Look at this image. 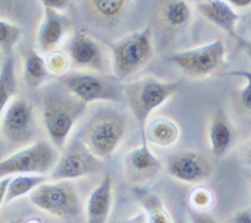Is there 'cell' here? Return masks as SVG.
I'll list each match as a JSON object with an SVG mask.
<instances>
[{"instance_id":"obj_1","label":"cell","mask_w":251,"mask_h":223,"mask_svg":"<svg viewBox=\"0 0 251 223\" xmlns=\"http://www.w3.org/2000/svg\"><path fill=\"white\" fill-rule=\"evenodd\" d=\"M178 88L180 83L177 82H163L153 77L142 78L126 87V98L140 129L142 142H145V131L150 115L166 103Z\"/></svg>"},{"instance_id":"obj_2","label":"cell","mask_w":251,"mask_h":223,"mask_svg":"<svg viewBox=\"0 0 251 223\" xmlns=\"http://www.w3.org/2000/svg\"><path fill=\"white\" fill-rule=\"evenodd\" d=\"M127 131V120L114 109H103L93 115L80 140L98 159L108 158L113 153Z\"/></svg>"},{"instance_id":"obj_3","label":"cell","mask_w":251,"mask_h":223,"mask_svg":"<svg viewBox=\"0 0 251 223\" xmlns=\"http://www.w3.org/2000/svg\"><path fill=\"white\" fill-rule=\"evenodd\" d=\"M114 77L123 80L140 72L151 62L154 46L150 28L131 33L111 43Z\"/></svg>"},{"instance_id":"obj_4","label":"cell","mask_w":251,"mask_h":223,"mask_svg":"<svg viewBox=\"0 0 251 223\" xmlns=\"http://www.w3.org/2000/svg\"><path fill=\"white\" fill-rule=\"evenodd\" d=\"M59 159L58 149L49 142L38 140L0 159V179L19 175L44 176Z\"/></svg>"},{"instance_id":"obj_5","label":"cell","mask_w":251,"mask_h":223,"mask_svg":"<svg viewBox=\"0 0 251 223\" xmlns=\"http://www.w3.org/2000/svg\"><path fill=\"white\" fill-rule=\"evenodd\" d=\"M71 94V93H69ZM87 104L73 95H50L43 106V123L51 144L57 149L66 146L78 118L86 111Z\"/></svg>"},{"instance_id":"obj_6","label":"cell","mask_w":251,"mask_h":223,"mask_svg":"<svg viewBox=\"0 0 251 223\" xmlns=\"http://www.w3.org/2000/svg\"><path fill=\"white\" fill-rule=\"evenodd\" d=\"M59 80L67 92L87 106L93 102H118L123 94L117 80L96 72H68Z\"/></svg>"},{"instance_id":"obj_7","label":"cell","mask_w":251,"mask_h":223,"mask_svg":"<svg viewBox=\"0 0 251 223\" xmlns=\"http://www.w3.org/2000/svg\"><path fill=\"white\" fill-rule=\"evenodd\" d=\"M35 132L37 120L33 106L24 98L14 97L0 119V142L24 148L31 144Z\"/></svg>"},{"instance_id":"obj_8","label":"cell","mask_w":251,"mask_h":223,"mask_svg":"<svg viewBox=\"0 0 251 223\" xmlns=\"http://www.w3.org/2000/svg\"><path fill=\"white\" fill-rule=\"evenodd\" d=\"M29 198L38 209L53 217L66 220L79 213L78 193L67 180H47L31 192Z\"/></svg>"},{"instance_id":"obj_9","label":"cell","mask_w":251,"mask_h":223,"mask_svg":"<svg viewBox=\"0 0 251 223\" xmlns=\"http://www.w3.org/2000/svg\"><path fill=\"white\" fill-rule=\"evenodd\" d=\"M225 54V44L221 39H216L205 45L174 53L169 60L188 77L200 78L216 72L223 66Z\"/></svg>"},{"instance_id":"obj_10","label":"cell","mask_w":251,"mask_h":223,"mask_svg":"<svg viewBox=\"0 0 251 223\" xmlns=\"http://www.w3.org/2000/svg\"><path fill=\"white\" fill-rule=\"evenodd\" d=\"M100 171V159L92 155L80 139H75L59 156L50 172L51 180H71L86 177Z\"/></svg>"},{"instance_id":"obj_11","label":"cell","mask_w":251,"mask_h":223,"mask_svg":"<svg viewBox=\"0 0 251 223\" xmlns=\"http://www.w3.org/2000/svg\"><path fill=\"white\" fill-rule=\"evenodd\" d=\"M167 173L183 183H200L211 176L212 166L210 160L199 152L181 151L167 159Z\"/></svg>"},{"instance_id":"obj_12","label":"cell","mask_w":251,"mask_h":223,"mask_svg":"<svg viewBox=\"0 0 251 223\" xmlns=\"http://www.w3.org/2000/svg\"><path fill=\"white\" fill-rule=\"evenodd\" d=\"M71 64L80 69H89L93 72H102L104 67L102 48L97 40L89 37L83 30H78L72 37L71 42L67 45Z\"/></svg>"},{"instance_id":"obj_13","label":"cell","mask_w":251,"mask_h":223,"mask_svg":"<svg viewBox=\"0 0 251 223\" xmlns=\"http://www.w3.org/2000/svg\"><path fill=\"white\" fill-rule=\"evenodd\" d=\"M195 6L210 23L224 30L226 34L234 38L235 40L239 39L237 23L240 20V14L228 4V1H224V0L197 1Z\"/></svg>"},{"instance_id":"obj_14","label":"cell","mask_w":251,"mask_h":223,"mask_svg":"<svg viewBox=\"0 0 251 223\" xmlns=\"http://www.w3.org/2000/svg\"><path fill=\"white\" fill-rule=\"evenodd\" d=\"M113 204V182L106 175L89 195L86 206L87 223H107Z\"/></svg>"},{"instance_id":"obj_15","label":"cell","mask_w":251,"mask_h":223,"mask_svg":"<svg viewBox=\"0 0 251 223\" xmlns=\"http://www.w3.org/2000/svg\"><path fill=\"white\" fill-rule=\"evenodd\" d=\"M160 167V159L154 156L149 143H142L126 156V173L132 180L147 179L156 175Z\"/></svg>"},{"instance_id":"obj_16","label":"cell","mask_w":251,"mask_h":223,"mask_svg":"<svg viewBox=\"0 0 251 223\" xmlns=\"http://www.w3.org/2000/svg\"><path fill=\"white\" fill-rule=\"evenodd\" d=\"M66 33V19L59 12L44 8V17L37 33L38 48L44 54L57 50Z\"/></svg>"},{"instance_id":"obj_17","label":"cell","mask_w":251,"mask_h":223,"mask_svg":"<svg viewBox=\"0 0 251 223\" xmlns=\"http://www.w3.org/2000/svg\"><path fill=\"white\" fill-rule=\"evenodd\" d=\"M208 140L212 155L216 158L224 157L232 147L234 132L223 112H219L212 117L208 128Z\"/></svg>"},{"instance_id":"obj_18","label":"cell","mask_w":251,"mask_h":223,"mask_svg":"<svg viewBox=\"0 0 251 223\" xmlns=\"http://www.w3.org/2000/svg\"><path fill=\"white\" fill-rule=\"evenodd\" d=\"M180 138V128L176 122L169 118H156L151 120L145 131V142L161 148L172 147Z\"/></svg>"},{"instance_id":"obj_19","label":"cell","mask_w":251,"mask_h":223,"mask_svg":"<svg viewBox=\"0 0 251 223\" xmlns=\"http://www.w3.org/2000/svg\"><path fill=\"white\" fill-rule=\"evenodd\" d=\"M132 192L145 211L147 223H174L162 200L156 193L142 187H134Z\"/></svg>"},{"instance_id":"obj_20","label":"cell","mask_w":251,"mask_h":223,"mask_svg":"<svg viewBox=\"0 0 251 223\" xmlns=\"http://www.w3.org/2000/svg\"><path fill=\"white\" fill-rule=\"evenodd\" d=\"M49 75L50 73L47 68L46 58L34 50L26 53L23 67V77L25 83L31 88H37L48 79Z\"/></svg>"},{"instance_id":"obj_21","label":"cell","mask_w":251,"mask_h":223,"mask_svg":"<svg viewBox=\"0 0 251 223\" xmlns=\"http://www.w3.org/2000/svg\"><path fill=\"white\" fill-rule=\"evenodd\" d=\"M191 8L183 0L165 1L161 5L160 17L162 23L171 29L185 26L191 19Z\"/></svg>"},{"instance_id":"obj_22","label":"cell","mask_w":251,"mask_h":223,"mask_svg":"<svg viewBox=\"0 0 251 223\" xmlns=\"http://www.w3.org/2000/svg\"><path fill=\"white\" fill-rule=\"evenodd\" d=\"M17 93V77H15L14 58L6 57L0 69V119L6 107L12 102Z\"/></svg>"},{"instance_id":"obj_23","label":"cell","mask_w":251,"mask_h":223,"mask_svg":"<svg viewBox=\"0 0 251 223\" xmlns=\"http://www.w3.org/2000/svg\"><path fill=\"white\" fill-rule=\"evenodd\" d=\"M126 5L127 3L123 0H92L86 3L88 14L103 23L117 20L125 12Z\"/></svg>"},{"instance_id":"obj_24","label":"cell","mask_w":251,"mask_h":223,"mask_svg":"<svg viewBox=\"0 0 251 223\" xmlns=\"http://www.w3.org/2000/svg\"><path fill=\"white\" fill-rule=\"evenodd\" d=\"M47 182L46 176L38 175H19L10 178V182L6 189L5 203H10L13 201L22 198L37 189L40 184Z\"/></svg>"},{"instance_id":"obj_25","label":"cell","mask_w":251,"mask_h":223,"mask_svg":"<svg viewBox=\"0 0 251 223\" xmlns=\"http://www.w3.org/2000/svg\"><path fill=\"white\" fill-rule=\"evenodd\" d=\"M22 34L23 32L19 25L0 19V52L4 53L6 57H10L19 43Z\"/></svg>"},{"instance_id":"obj_26","label":"cell","mask_w":251,"mask_h":223,"mask_svg":"<svg viewBox=\"0 0 251 223\" xmlns=\"http://www.w3.org/2000/svg\"><path fill=\"white\" fill-rule=\"evenodd\" d=\"M44 58H46L47 68H48L50 74L62 77L66 73H68V68L71 66L68 54L60 52V50H54V52L47 54Z\"/></svg>"},{"instance_id":"obj_27","label":"cell","mask_w":251,"mask_h":223,"mask_svg":"<svg viewBox=\"0 0 251 223\" xmlns=\"http://www.w3.org/2000/svg\"><path fill=\"white\" fill-rule=\"evenodd\" d=\"M228 77H240L245 80V86L241 88L239 94L240 103L246 111L251 112V72L250 70H232L226 73Z\"/></svg>"},{"instance_id":"obj_28","label":"cell","mask_w":251,"mask_h":223,"mask_svg":"<svg viewBox=\"0 0 251 223\" xmlns=\"http://www.w3.org/2000/svg\"><path fill=\"white\" fill-rule=\"evenodd\" d=\"M212 201H214L212 193L206 188H197L191 193L192 207L199 209V212L211 207Z\"/></svg>"},{"instance_id":"obj_29","label":"cell","mask_w":251,"mask_h":223,"mask_svg":"<svg viewBox=\"0 0 251 223\" xmlns=\"http://www.w3.org/2000/svg\"><path fill=\"white\" fill-rule=\"evenodd\" d=\"M188 218H190V223H220L216 218H214L212 216L206 215L203 212L199 211H191L190 215H188Z\"/></svg>"},{"instance_id":"obj_30","label":"cell","mask_w":251,"mask_h":223,"mask_svg":"<svg viewBox=\"0 0 251 223\" xmlns=\"http://www.w3.org/2000/svg\"><path fill=\"white\" fill-rule=\"evenodd\" d=\"M42 4H43V8L51 9L59 13L62 10H66L69 6V1H66V0H43Z\"/></svg>"},{"instance_id":"obj_31","label":"cell","mask_w":251,"mask_h":223,"mask_svg":"<svg viewBox=\"0 0 251 223\" xmlns=\"http://www.w3.org/2000/svg\"><path fill=\"white\" fill-rule=\"evenodd\" d=\"M231 223H251V209H243L232 216Z\"/></svg>"},{"instance_id":"obj_32","label":"cell","mask_w":251,"mask_h":223,"mask_svg":"<svg viewBox=\"0 0 251 223\" xmlns=\"http://www.w3.org/2000/svg\"><path fill=\"white\" fill-rule=\"evenodd\" d=\"M236 42H237V44H239L240 48L243 49V52L245 53L246 57L251 60V39L250 38L240 37Z\"/></svg>"},{"instance_id":"obj_33","label":"cell","mask_w":251,"mask_h":223,"mask_svg":"<svg viewBox=\"0 0 251 223\" xmlns=\"http://www.w3.org/2000/svg\"><path fill=\"white\" fill-rule=\"evenodd\" d=\"M12 177H5L0 179V208L5 204L6 198V189H8V184L10 182Z\"/></svg>"},{"instance_id":"obj_34","label":"cell","mask_w":251,"mask_h":223,"mask_svg":"<svg viewBox=\"0 0 251 223\" xmlns=\"http://www.w3.org/2000/svg\"><path fill=\"white\" fill-rule=\"evenodd\" d=\"M228 4L236 10V9H248L251 6V0H230Z\"/></svg>"},{"instance_id":"obj_35","label":"cell","mask_w":251,"mask_h":223,"mask_svg":"<svg viewBox=\"0 0 251 223\" xmlns=\"http://www.w3.org/2000/svg\"><path fill=\"white\" fill-rule=\"evenodd\" d=\"M12 223H43L42 220L38 217H24V218H18V220L13 221Z\"/></svg>"},{"instance_id":"obj_36","label":"cell","mask_w":251,"mask_h":223,"mask_svg":"<svg viewBox=\"0 0 251 223\" xmlns=\"http://www.w3.org/2000/svg\"><path fill=\"white\" fill-rule=\"evenodd\" d=\"M126 223H147V218H146L145 213H138L134 217L129 218Z\"/></svg>"},{"instance_id":"obj_37","label":"cell","mask_w":251,"mask_h":223,"mask_svg":"<svg viewBox=\"0 0 251 223\" xmlns=\"http://www.w3.org/2000/svg\"><path fill=\"white\" fill-rule=\"evenodd\" d=\"M245 158L246 162L251 166V139L249 140L248 146H246V151H245Z\"/></svg>"},{"instance_id":"obj_38","label":"cell","mask_w":251,"mask_h":223,"mask_svg":"<svg viewBox=\"0 0 251 223\" xmlns=\"http://www.w3.org/2000/svg\"><path fill=\"white\" fill-rule=\"evenodd\" d=\"M174 223H188V222H186V221H183L182 218H176V220L174 221Z\"/></svg>"},{"instance_id":"obj_39","label":"cell","mask_w":251,"mask_h":223,"mask_svg":"<svg viewBox=\"0 0 251 223\" xmlns=\"http://www.w3.org/2000/svg\"><path fill=\"white\" fill-rule=\"evenodd\" d=\"M0 60H1V52H0Z\"/></svg>"},{"instance_id":"obj_40","label":"cell","mask_w":251,"mask_h":223,"mask_svg":"<svg viewBox=\"0 0 251 223\" xmlns=\"http://www.w3.org/2000/svg\"><path fill=\"white\" fill-rule=\"evenodd\" d=\"M113 223H117V222H113Z\"/></svg>"},{"instance_id":"obj_41","label":"cell","mask_w":251,"mask_h":223,"mask_svg":"<svg viewBox=\"0 0 251 223\" xmlns=\"http://www.w3.org/2000/svg\"><path fill=\"white\" fill-rule=\"evenodd\" d=\"M250 28H251V26H250ZM250 39H251V38H250Z\"/></svg>"}]
</instances>
